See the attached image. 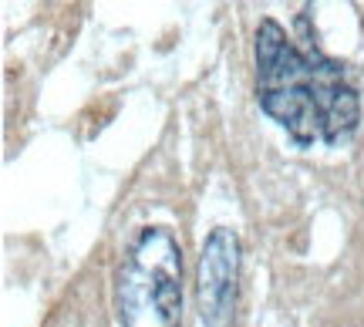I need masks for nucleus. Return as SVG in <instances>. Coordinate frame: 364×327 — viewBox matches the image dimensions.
Instances as JSON below:
<instances>
[{
  "label": "nucleus",
  "mask_w": 364,
  "mask_h": 327,
  "mask_svg": "<svg viewBox=\"0 0 364 327\" xmlns=\"http://www.w3.org/2000/svg\"><path fill=\"white\" fill-rule=\"evenodd\" d=\"M118 327H182V247L162 223L129 240L115 270Z\"/></svg>",
  "instance_id": "2"
},
{
  "label": "nucleus",
  "mask_w": 364,
  "mask_h": 327,
  "mask_svg": "<svg viewBox=\"0 0 364 327\" xmlns=\"http://www.w3.org/2000/svg\"><path fill=\"white\" fill-rule=\"evenodd\" d=\"M240 236L230 226H213L196 263V307L199 327H236L240 297Z\"/></svg>",
  "instance_id": "3"
},
{
  "label": "nucleus",
  "mask_w": 364,
  "mask_h": 327,
  "mask_svg": "<svg viewBox=\"0 0 364 327\" xmlns=\"http://www.w3.org/2000/svg\"><path fill=\"white\" fill-rule=\"evenodd\" d=\"M257 102L300 145H344L358 132L361 102L341 61L327 58L311 34L294 41L280 21H260L253 38Z\"/></svg>",
  "instance_id": "1"
}]
</instances>
